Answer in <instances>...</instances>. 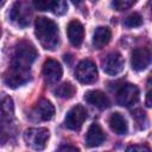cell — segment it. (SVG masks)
Listing matches in <instances>:
<instances>
[{"mask_svg": "<svg viewBox=\"0 0 152 152\" xmlns=\"http://www.w3.org/2000/svg\"><path fill=\"white\" fill-rule=\"evenodd\" d=\"M33 6L38 11H51L56 15H63L68 11L65 0H33Z\"/></svg>", "mask_w": 152, "mask_h": 152, "instance_id": "9c48e42d", "label": "cell"}, {"mask_svg": "<svg viewBox=\"0 0 152 152\" xmlns=\"http://www.w3.org/2000/svg\"><path fill=\"white\" fill-rule=\"evenodd\" d=\"M0 36H1V28H0Z\"/></svg>", "mask_w": 152, "mask_h": 152, "instance_id": "f1b7e54d", "label": "cell"}, {"mask_svg": "<svg viewBox=\"0 0 152 152\" xmlns=\"http://www.w3.org/2000/svg\"><path fill=\"white\" fill-rule=\"evenodd\" d=\"M50 137L49 129L44 127L28 128L24 133V140L26 145L33 150H43Z\"/></svg>", "mask_w": 152, "mask_h": 152, "instance_id": "277c9868", "label": "cell"}, {"mask_svg": "<svg viewBox=\"0 0 152 152\" xmlns=\"http://www.w3.org/2000/svg\"><path fill=\"white\" fill-rule=\"evenodd\" d=\"M43 75H44V78H45L46 83L53 84V83H57L61 80V77L63 75V69H62L61 64L57 61L49 58L44 62Z\"/></svg>", "mask_w": 152, "mask_h": 152, "instance_id": "30bf717a", "label": "cell"}, {"mask_svg": "<svg viewBox=\"0 0 152 152\" xmlns=\"http://www.w3.org/2000/svg\"><path fill=\"white\" fill-rule=\"evenodd\" d=\"M32 17L31 6L25 0H18L12 6V10L10 12V19L13 24H15L19 27H26L30 24Z\"/></svg>", "mask_w": 152, "mask_h": 152, "instance_id": "3957f363", "label": "cell"}, {"mask_svg": "<svg viewBox=\"0 0 152 152\" xmlns=\"http://www.w3.org/2000/svg\"><path fill=\"white\" fill-rule=\"evenodd\" d=\"M34 113H36V115L40 120L48 121V120H51L53 118V115H55V107H53V104L50 101H48L45 99H40L38 101V103L36 104Z\"/></svg>", "mask_w": 152, "mask_h": 152, "instance_id": "2e32d148", "label": "cell"}, {"mask_svg": "<svg viewBox=\"0 0 152 152\" xmlns=\"http://www.w3.org/2000/svg\"><path fill=\"white\" fill-rule=\"evenodd\" d=\"M30 80V72H19L14 70H8V72L4 76V82L10 88H18Z\"/></svg>", "mask_w": 152, "mask_h": 152, "instance_id": "9a60e30c", "label": "cell"}, {"mask_svg": "<svg viewBox=\"0 0 152 152\" xmlns=\"http://www.w3.org/2000/svg\"><path fill=\"white\" fill-rule=\"evenodd\" d=\"M76 93V88L70 83V82H64L63 84L58 86L55 89L56 96L61 99H71Z\"/></svg>", "mask_w": 152, "mask_h": 152, "instance_id": "ffe728a7", "label": "cell"}, {"mask_svg": "<svg viewBox=\"0 0 152 152\" xmlns=\"http://www.w3.org/2000/svg\"><path fill=\"white\" fill-rule=\"evenodd\" d=\"M150 62H151V53H150L148 49L137 48L135 50H133L131 64H132V68L135 71L145 70L150 65Z\"/></svg>", "mask_w": 152, "mask_h": 152, "instance_id": "8fae6325", "label": "cell"}, {"mask_svg": "<svg viewBox=\"0 0 152 152\" xmlns=\"http://www.w3.org/2000/svg\"><path fill=\"white\" fill-rule=\"evenodd\" d=\"M151 104H152V102H151V91L148 90L147 94H146V106L151 107Z\"/></svg>", "mask_w": 152, "mask_h": 152, "instance_id": "484cf974", "label": "cell"}, {"mask_svg": "<svg viewBox=\"0 0 152 152\" xmlns=\"http://www.w3.org/2000/svg\"><path fill=\"white\" fill-rule=\"evenodd\" d=\"M59 151H78L76 146H70V145H62L58 147Z\"/></svg>", "mask_w": 152, "mask_h": 152, "instance_id": "cb8c5ba5", "label": "cell"}, {"mask_svg": "<svg viewBox=\"0 0 152 152\" xmlns=\"http://www.w3.org/2000/svg\"><path fill=\"white\" fill-rule=\"evenodd\" d=\"M109 127L118 135H125L128 131V125L124 115L120 113H113L109 118Z\"/></svg>", "mask_w": 152, "mask_h": 152, "instance_id": "e0dca14e", "label": "cell"}, {"mask_svg": "<svg viewBox=\"0 0 152 152\" xmlns=\"http://www.w3.org/2000/svg\"><path fill=\"white\" fill-rule=\"evenodd\" d=\"M86 119H87L86 109L81 104H76L75 107H72L66 113V116H65V120H64V125L69 129L80 131L82 125L84 124Z\"/></svg>", "mask_w": 152, "mask_h": 152, "instance_id": "8992f818", "label": "cell"}, {"mask_svg": "<svg viewBox=\"0 0 152 152\" xmlns=\"http://www.w3.org/2000/svg\"><path fill=\"white\" fill-rule=\"evenodd\" d=\"M135 2H137V0H113L112 5L116 11H125V10H128L129 7H132Z\"/></svg>", "mask_w": 152, "mask_h": 152, "instance_id": "7402d4cb", "label": "cell"}, {"mask_svg": "<svg viewBox=\"0 0 152 152\" xmlns=\"http://www.w3.org/2000/svg\"><path fill=\"white\" fill-rule=\"evenodd\" d=\"M71 1H72L75 5H80V4L82 2V0H71Z\"/></svg>", "mask_w": 152, "mask_h": 152, "instance_id": "4316f807", "label": "cell"}, {"mask_svg": "<svg viewBox=\"0 0 152 152\" xmlns=\"http://www.w3.org/2000/svg\"><path fill=\"white\" fill-rule=\"evenodd\" d=\"M37 50L32 44L27 42L19 43L13 53L10 69L19 72H30V68L37 58Z\"/></svg>", "mask_w": 152, "mask_h": 152, "instance_id": "7a4b0ae2", "label": "cell"}, {"mask_svg": "<svg viewBox=\"0 0 152 152\" xmlns=\"http://www.w3.org/2000/svg\"><path fill=\"white\" fill-rule=\"evenodd\" d=\"M4 2H5V0H0V7L4 5Z\"/></svg>", "mask_w": 152, "mask_h": 152, "instance_id": "83f0119b", "label": "cell"}, {"mask_svg": "<svg viewBox=\"0 0 152 152\" xmlns=\"http://www.w3.org/2000/svg\"><path fill=\"white\" fill-rule=\"evenodd\" d=\"M138 100H139V89L135 84L127 83L118 90L116 101L120 106L129 107V106L137 103Z\"/></svg>", "mask_w": 152, "mask_h": 152, "instance_id": "52a82bcc", "label": "cell"}, {"mask_svg": "<svg viewBox=\"0 0 152 152\" xmlns=\"http://www.w3.org/2000/svg\"><path fill=\"white\" fill-rule=\"evenodd\" d=\"M75 77L84 84L94 83L97 80V68L94 62L89 59L81 61L75 70Z\"/></svg>", "mask_w": 152, "mask_h": 152, "instance_id": "5b68a950", "label": "cell"}, {"mask_svg": "<svg viewBox=\"0 0 152 152\" xmlns=\"http://www.w3.org/2000/svg\"><path fill=\"white\" fill-rule=\"evenodd\" d=\"M7 140H8V135H7V133H6L5 131L0 129V145H4L5 142H7Z\"/></svg>", "mask_w": 152, "mask_h": 152, "instance_id": "d4e9b609", "label": "cell"}, {"mask_svg": "<svg viewBox=\"0 0 152 152\" xmlns=\"http://www.w3.org/2000/svg\"><path fill=\"white\" fill-rule=\"evenodd\" d=\"M124 66H125V59L116 51L108 53L104 57V59L102 61V68H103L104 72L108 75H112V76L120 74L124 70Z\"/></svg>", "mask_w": 152, "mask_h": 152, "instance_id": "ba28073f", "label": "cell"}, {"mask_svg": "<svg viewBox=\"0 0 152 152\" xmlns=\"http://www.w3.org/2000/svg\"><path fill=\"white\" fill-rule=\"evenodd\" d=\"M141 24H142V17L139 13H132L124 20V25L126 27H138Z\"/></svg>", "mask_w": 152, "mask_h": 152, "instance_id": "44dd1931", "label": "cell"}, {"mask_svg": "<svg viewBox=\"0 0 152 152\" xmlns=\"http://www.w3.org/2000/svg\"><path fill=\"white\" fill-rule=\"evenodd\" d=\"M13 114L14 107L12 99L6 94H0V121H10Z\"/></svg>", "mask_w": 152, "mask_h": 152, "instance_id": "ac0fdd59", "label": "cell"}, {"mask_svg": "<svg viewBox=\"0 0 152 152\" xmlns=\"http://www.w3.org/2000/svg\"><path fill=\"white\" fill-rule=\"evenodd\" d=\"M106 140V134L99 124H91L86 135V144L89 147L100 146Z\"/></svg>", "mask_w": 152, "mask_h": 152, "instance_id": "4fadbf2b", "label": "cell"}, {"mask_svg": "<svg viewBox=\"0 0 152 152\" xmlns=\"http://www.w3.org/2000/svg\"><path fill=\"white\" fill-rule=\"evenodd\" d=\"M34 33L40 45L46 50H55L59 44L57 24L45 17H39L34 23Z\"/></svg>", "mask_w": 152, "mask_h": 152, "instance_id": "6da1fadb", "label": "cell"}, {"mask_svg": "<svg viewBox=\"0 0 152 152\" xmlns=\"http://www.w3.org/2000/svg\"><path fill=\"white\" fill-rule=\"evenodd\" d=\"M84 100L89 104H91V106H94L99 109H106L110 106V101H109L108 96L101 90H89V91H87L84 94Z\"/></svg>", "mask_w": 152, "mask_h": 152, "instance_id": "7c38bea8", "label": "cell"}, {"mask_svg": "<svg viewBox=\"0 0 152 152\" xmlns=\"http://www.w3.org/2000/svg\"><path fill=\"white\" fill-rule=\"evenodd\" d=\"M66 32H68V38H69L70 43L74 46L78 48L82 44L83 38H84V28H83V25L78 20H71L68 24Z\"/></svg>", "mask_w": 152, "mask_h": 152, "instance_id": "5bb4252c", "label": "cell"}, {"mask_svg": "<svg viewBox=\"0 0 152 152\" xmlns=\"http://www.w3.org/2000/svg\"><path fill=\"white\" fill-rule=\"evenodd\" d=\"M112 38V31L110 28L106 26H100L95 30L94 36H93V45L96 49H102L104 45L109 43Z\"/></svg>", "mask_w": 152, "mask_h": 152, "instance_id": "d6986e66", "label": "cell"}, {"mask_svg": "<svg viewBox=\"0 0 152 152\" xmlns=\"http://www.w3.org/2000/svg\"><path fill=\"white\" fill-rule=\"evenodd\" d=\"M126 150L127 151H146V152H150V147L142 146V145H132V146H128Z\"/></svg>", "mask_w": 152, "mask_h": 152, "instance_id": "603a6c76", "label": "cell"}]
</instances>
